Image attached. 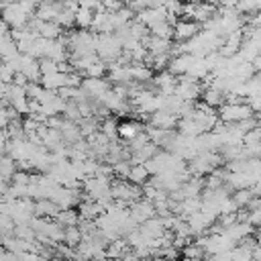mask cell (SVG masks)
I'll return each mask as SVG.
<instances>
[{"label": "cell", "mask_w": 261, "mask_h": 261, "mask_svg": "<svg viewBox=\"0 0 261 261\" xmlns=\"http://www.w3.org/2000/svg\"><path fill=\"white\" fill-rule=\"evenodd\" d=\"M4 2H6V4H8V2H16V0H4Z\"/></svg>", "instance_id": "obj_32"}, {"label": "cell", "mask_w": 261, "mask_h": 261, "mask_svg": "<svg viewBox=\"0 0 261 261\" xmlns=\"http://www.w3.org/2000/svg\"><path fill=\"white\" fill-rule=\"evenodd\" d=\"M149 33H151V35H155V37L171 39V37H173V24H171L167 18H163V20L155 22L153 27H149Z\"/></svg>", "instance_id": "obj_22"}, {"label": "cell", "mask_w": 261, "mask_h": 261, "mask_svg": "<svg viewBox=\"0 0 261 261\" xmlns=\"http://www.w3.org/2000/svg\"><path fill=\"white\" fill-rule=\"evenodd\" d=\"M104 73H108V67H106V61L104 59H96L92 65H88L84 69V77H104Z\"/></svg>", "instance_id": "obj_24"}, {"label": "cell", "mask_w": 261, "mask_h": 261, "mask_svg": "<svg viewBox=\"0 0 261 261\" xmlns=\"http://www.w3.org/2000/svg\"><path fill=\"white\" fill-rule=\"evenodd\" d=\"M198 33H200V22H196L192 18H177V22L173 24V39L179 43L190 41Z\"/></svg>", "instance_id": "obj_5"}, {"label": "cell", "mask_w": 261, "mask_h": 261, "mask_svg": "<svg viewBox=\"0 0 261 261\" xmlns=\"http://www.w3.org/2000/svg\"><path fill=\"white\" fill-rule=\"evenodd\" d=\"M100 130L108 137V139H116L118 137V120L114 116H106L100 120Z\"/></svg>", "instance_id": "obj_25"}, {"label": "cell", "mask_w": 261, "mask_h": 261, "mask_svg": "<svg viewBox=\"0 0 261 261\" xmlns=\"http://www.w3.org/2000/svg\"><path fill=\"white\" fill-rule=\"evenodd\" d=\"M73 2H75V4H82V2H84V0H73Z\"/></svg>", "instance_id": "obj_31"}, {"label": "cell", "mask_w": 261, "mask_h": 261, "mask_svg": "<svg viewBox=\"0 0 261 261\" xmlns=\"http://www.w3.org/2000/svg\"><path fill=\"white\" fill-rule=\"evenodd\" d=\"M149 177H151V171L147 169V165H145V163H133L126 179H128V181H133V184L143 186L145 181H149Z\"/></svg>", "instance_id": "obj_17"}, {"label": "cell", "mask_w": 261, "mask_h": 261, "mask_svg": "<svg viewBox=\"0 0 261 261\" xmlns=\"http://www.w3.org/2000/svg\"><path fill=\"white\" fill-rule=\"evenodd\" d=\"M16 169H18L16 159H14V157H10L8 153H4V155L0 157V175H2L4 179H8V181H10Z\"/></svg>", "instance_id": "obj_19"}, {"label": "cell", "mask_w": 261, "mask_h": 261, "mask_svg": "<svg viewBox=\"0 0 261 261\" xmlns=\"http://www.w3.org/2000/svg\"><path fill=\"white\" fill-rule=\"evenodd\" d=\"M208 106H212V108H220L222 104H224V100H226V94L222 92V90H218V88H212V86H208V88H204L202 90V96H200Z\"/></svg>", "instance_id": "obj_16"}, {"label": "cell", "mask_w": 261, "mask_h": 261, "mask_svg": "<svg viewBox=\"0 0 261 261\" xmlns=\"http://www.w3.org/2000/svg\"><path fill=\"white\" fill-rule=\"evenodd\" d=\"M177 130H179L181 135H188V137H198V135L204 133L202 124H200L194 116H181V118L177 120Z\"/></svg>", "instance_id": "obj_14"}, {"label": "cell", "mask_w": 261, "mask_h": 261, "mask_svg": "<svg viewBox=\"0 0 261 261\" xmlns=\"http://www.w3.org/2000/svg\"><path fill=\"white\" fill-rule=\"evenodd\" d=\"M39 67H41V75L59 71V63H57L55 59H51V57H41V59H39Z\"/></svg>", "instance_id": "obj_28"}, {"label": "cell", "mask_w": 261, "mask_h": 261, "mask_svg": "<svg viewBox=\"0 0 261 261\" xmlns=\"http://www.w3.org/2000/svg\"><path fill=\"white\" fill-rule=\"evenodd\" d=\"M59 210H61V208H59L57 202L51 200V198H39V200H35V214H37V216L55 218Z\"/></svg>", "instance_id": "obj_12"}, {"label": "cell", "mask_w": 261, "mask_h": 261, "mask_svg": "<svg viewBox=\"0 0 261 261\" xmlns=\"http://www.w3.org/2000/svg\"><path fill=\"white\" fill-rule=\"evenodd\" d=\"M151 82H153V88L157 90V94H163V96L175 94L177 75H175V73H171L169 69H163V71H159V75H155Z\"/></svg>", "instance_id": "obj_6"}, {"label": "cell", "mask_w": 261, "mask_h": 261, "mask_svg": "<svg viewBox=\"0 0 261 261\" xmlns=\"http://www.w3.org/2000/svg\"><path fill=\"white\" fill-rule=\"evenodd\" d=\"M177 120H179V116L167 108H159V110L151 112V116H149V124L159 126V128H173V126H177Z\"/></svg>", "instance_id": "obj_9"}, {"label": "cell", "mask_w": 261, "mask_h": 261, "mask_svg": "<svg viewBox=\"0 0 261 261\" xmlns=\"http://www.w3.org/2000/svg\"><path fill=\"white\" fill-rule=\"evenodd\" d=\"M63 226H71V224H80V220H82V216H80V210H75L73 206L71 208H61L59 212H57V216H55Z\"/></svg>", "instance_id": "obj_18"}, {"label": "cell", "mask_w": 261, "mask_h": 261, "mask_svg": "<svg viewBox=\"0 0 261 261\" xmlns=\"http://www.w3.org/2000/svg\"><path fill=\"white\" fill-rule=\"evenodd\" d=\"M82 90L88 94L92 100H100L106 90H110V84L104 77H84L82 80Z\"/></svg>", "instance_id": "obj_7"}, {"label": "cell", "mask_w": 261, "mask_h": 261, "mask_svg": "<svg viewBox=\"0 0 261 261\" xmlns=\"http://www.w3.org/2000/svg\"><path fill=\"white\" fill-rule=\"evenodd\" d=\"M16 51H18V47H16V41L10 37V33L0 35V59H6Z\"/></svg>", "instance_id": "obj_23"}, {"label": "cell", "mask_w": 261, "mask_h": 261, "mask_svg": "<svg viewBox=\"0 0 261 261\" xmlns=\"http://www.w3.org/2000/svg\"><path fill=\"white\" fill-rule=\"evenodd\" d=\"M92 20H94V10L88 8V6H77V10H75V24H77V29H90Z\"/></svg>", "instance_id": "obj_20"}, {"label": "cell", "mask_w": 261, "mask_h": 261, "mask_svg": "<svg viewBox=\"0 0 261 261\" xmlns=\"http://www.w3.org/2000/svg\"><path fill=\"white\" fill-rule=\"evenodd\" d=\"M84 239V232L80 228V224H71V226H65V234H63V243L69 245V247H77Z\"/></svg>", "instance_id": "obj_21"}, {"label": "cell", "mask_w": 261, "mask_h": 261, "mask_svg": "<svg viewBox=\"0 0 261 261\" xmlns=\"http://www.w3.org/2000/svg\"><path fill=\"white\" fill-rule=\"evenodd\" d=\"M0 14H2V18L10 24V29H22V27H27V22H29V16L24 14V10L20 8L18 2H8Z\"/></svg>", "instance_id": "obj_4"}, {"label": "cell", "mask_w": 261, "mask_h": 261, "mask_svg": "<svg viewBox=\"0 0 261 261\" xmlns=\"http://www.w3.org/2000/svg\"><path fill=\"white\" fill-rule=\"evenodd\" d=\"M249 116H253V108H251L249 102H243V100H234V102L224 100V104L218 108V118L226 124L241 122Z\"/></svg>", "instance_id": "obj_1"}, {"label": "cell", "mask_w": 261, "mask_h": 261, "mask_svg": "<svg viewBox=\"0 0 261 261\" xmlns=\"http://www.w3.org/2000/svg\"><path fill=\"white\" fill-rule=\"evenodd\" d=\"M130 71H133V82L147 84V82L153 80V67L149 63H145V61H133Z\"/></svg>", "instance_id": "obj_13"}, {"label": "cell", "mask_w": 261, "mask_h": 261, "mask_svg": "<svg viewBox=\"0 0 261 261\" xmlns=\"http://www.w3.org/2000/svg\"><path fill=\"white\" fill-rule=\"evenodd\" d=\"M202 90L204 86L198 84V77H192V75H179L177 77V86H175V94L184 100H190V102H196V98L202 96Z\"/></svg>", "instance_id": "obj_3"}, {"label": "cell", "mask_w": 261, "mask_h": 261, "mask_svg": "<svg viewBox=\"0 0 261 261\" xmlns=\"http://www.w3.org/2000/svg\"><path fill=\"white\" fill-rule=\"evenodd\" d=\"M141 130H145V124L139 122V120H135V118L118 122V139H122L124 143H128L130 139H135Z\"/></svg>", "instance_id": "obj_11"}, {"label": "cell", "mask_w": 261, "mask_h": 261, "mask_svg": "<svg viewBox=\"0 0 261 261\" xmlns=\"http://www.w3.org/2000/svg\"><path fill=\"white\" fill-rule=\"evenodd\" d=\"M69 73V71H67ZM67 73L65 71H53L47 75H41V84L49 90H61L67 86Z\"/></svg>", "instance_id": "obj_15"}, {"label": "cell", "mask_w": 261, "mask_h": 261, "mask_svg": "<svg viewBox=\"0 0 261 261\" xmlns=\"http://www.w3.org/2000/svg\"><path fill=\"white\" fill-rule=\"evenodd\" d=\"M10 33V24L0 16V35H8Z\"/></svg>", "instance_id": "obj_29"}, {"label": "cell", "mask_w": 261, "mask_h": 261, "mask_svg": "<svg viewBox=\"0 0 261 261\" xmlns=\"http://www.w3.org/2000/svg\"><path fill=\"white\" fill-rule=\"evenodd\" d=\"M130 159H118L112 163V169H114V177H122L126 179L128 177V171H130Z\"/></svg>", "instance_id": "obj_27"}, {"label": "cell", "mask_w": 261, "mask_h": 261, "mask_svg": "<svg viewBox=\"0 0 261 261\" xmlns=\"http://www.w3.org/2000/svg\"><path fill=\"white\" fill-rule=\"evenodd\" d=\"M157 214V210H155V204L151 202V200H147V198H139L137 202H133L130 204V216L141 224V222H145L147 218H151V216H155Z\"/></svg>", "instance_id": "obj_8"}, {"label": "cell", "mask_w": 261, "mask_h": 261, "mask_svg": "<svg viewBox=\"0 0 261 261\" xmlns=\"http://www.w3.org/2000/svg\"><path fill=\"white\" fill-rule=\"evenodd\" d=\"M257 241H261V226H259V232H257Z\"/></svg>", "instance_id": "obj_30"}, {"label": "cell", "mask_w": 261, "mask_h": 261, "mask_svg": "<svg viewBox=\"0 0 261 261\" xmlns=\"http://www.w3.org/2000/svg\"><path fill=\"white\" fill-rule=\"evenodd\" d=\"M143 45L147 47V51L151 55H159V53H169L171 55V39H165V37H155V35H149L147 39H143Z\"/></svg>", "instance_id": "obj_10"}, {"label": "cell", "mask_w": 261, "mask_h": 261, "mask_svg": "<svg viewBox=\"0 0 261 261\" xmlns=\"http://www.w3.org/2000/svg\"><path fill=\"white\" fill-rule=\"evenodd\" d=\"M253 198H255V194H253L251 188H239V190H234V194H232V200L239 204V208H247Z\"/></svg>", "instance_id": "obj_26"}, {"label": "cell", "mask_w": 261, "mask_h": 261, "mask_svg": "<svg viewBox=\"0 0 261 261\" xmlns=\"http://www.w3.org/2000/svg\"><path fill=\"white\" fill-rule=\"evenodd\" d=\"M96 53L100 59H104L106 63L108 61H116L118 55L122 53V41L120 37L114 33H100L98 35V41H96Z\"/></svg>", "instance_id": "obj_2"}]
</instances>
